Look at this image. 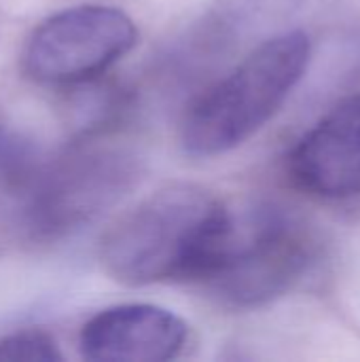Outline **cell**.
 Instances as JSON below:
<instances>
[{
  "label": "cell",
  "mask_w": 360,
  "mask_h": 362,
  "mask_svg": "<svg viewBox=\"0 0 360 362\" xmlns=\"http://www.w3.org/2000/svg\"><path fill=\"white\" fill-rule=\"evenodd\" d=\"M231 208L197 185H168L119 214L100 240L104 272L125 286L202 284L210 274Z\"/></svg>",
  "instance_id": "1"
},
{
  "label": "cell",
  "mask_w": 360,
  "mask_h": 362,
  "mask_svg": "<svg viewBox=\"0 0 360 362\" xmlns=\"http://www.w3.org/2000/svg\"><path fill=\"white\" fill-rule=\"evenodd\" d=\"M310 55L312 42L301 30L263 38L189 104L180 123L182 148L191 157H219L242 146L284 106Z\"/></svg>",
  "instance_id": "2"
},
{
  "label": "cell",
  "mask_w": 360,
  "mask_h": 362,
  "mask_svg": "<svg viewBox=\"0 0 360 362\" xmlns=\"http://www.w3.org/2000/svg\"><path fill=\"white\" fill-rule=\"evenodd\" d=\"M110 136H76L66 151L40 161L19 195L21 218L32 238L55 242L74 235L134 191L142 159Z\"/></svg>",
  "instance_id": "3"
},
{
  "label": "cell",
  "mask_w": 360,
  "mask_h": 362,
  "mask_svg": "<svg viewBox=\"0 0 360 362\" xmlns=\"http://www.w3.org/2000/svg\"><path fill=\"white\" fill-rule=\"evenodd\" d=\"M312 261V233L289 210L274 204L231 208L216 261L199 286L227 308L255 310L286 295Z\"/></svg>",
  "instance_id": "4"
},
{
  "label": "cell",
  "mask_w": 360,
  "mask_h": 362,
  "mask_svg": "<svg viewBox=\"0 0 360 362\" xmlns=\"http://www.w3.org/2000/svg\"><path fill=\"white\" fill-rule=\"evenodd\" d=\"M138 42L134 19L115 6L81 4L42 19L21 51L28 78L49 87H74L104 76Z\"/></svg>",
  "instance_id": "5"
},
{
  "label": "cell",
  "mask_w": 360,
  "mask_h": 362,
  "mask_svg": "<svg viewBox=\"0 0 360 362\" xmlns=\"http://www.w3.org/2000/svg\"><path fill=\"white\" fill-rule=\"evenodd\" d=\"M189 341L187 322L153 303H121L91 316L79 335L81 356L95 362H163Z\"/></svg>",
  "instance_id": "6"
},
{
  "label": "cell",
  "mask_w": 360,
  "mask_h": 362,
  "mask_svg": "<svg viewBox=\"0 0 360 362\" xmlns=\"http://www.w3.org/2000/svg\"><path fill=\"white\" fill-rule=\"evenodd\" d=\"M293 180L320 199L360 195V93L331 108L295 144Z\"/></svg>",
  "instance_id": "7"
},
{
  "label": "cell",
  "mask_w": 360,
  "mask_h": 362,
  "mask_svg": "<svg viewBox=\"0 0 360 362\" xmlns=\"http://www.w3.org/2000/svg\"><path fill=\"white\" fill-rule=\"evenodd\" d=\"M303 4L306 0H214L189 45L199 55H225L246 40L278 30Z\"/></svg>",
  "instance_id": "8"
},
{
  "label": "cell",
  "mask_w": 360,
  "mask_h": 362,
  "mask_svg": "<svg viewBox=\"0 0 360 362\" xmlns=\"http://www.w3.org/2000/svg\"><path fill=\"white\" fill-rule=\"evenodd\" d=\"M45 157L19 129L0 117V185L21 195Z\"/></svg>",
  "instance_id": "9"
},
{
  "label": "cell",
  "mask_w": 360,
  "mask_h": 362,
  "mask_svg": "<svg viewBox=\"0 0 360 362\" xmlns=\"http://www.w3.org/2000/svg\"><path fill=\"white\" fill-rule=\"evenodd\" d=\"M64 354L53 335L40 329H21L0 339V361L8 362H53Z\"/></svg>",
  "instance_id": "10"
}]
</instances>
